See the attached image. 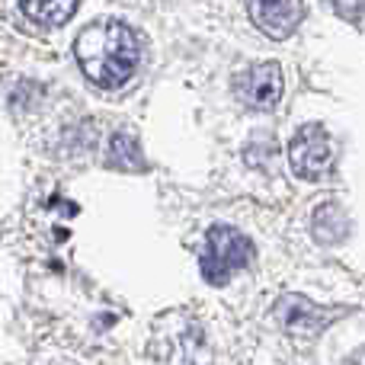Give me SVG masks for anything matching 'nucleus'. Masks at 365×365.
<instances>
[{
  "label": "nucleus",
  "mask_w": 365,
  "mask_h": 365,
  "mask_svg": "<svg viewBox=\"0 0 365 365\" xmlns=\"http://www.w3.org/2000/svg\"><path fill=\"white\" fill-rule=\"evenodd\" d=\"M330 4H334V10L340 13V16H346V19L359 16V0H330Z\"/></svg>",
  "instance_id": "obj_8"
},
{
  "label": "nucleus",
  "mask_w": 365,
  "mask_h": 365,
  "mask_svg": "<svg viewBox=\"0 0 365 365\" xmlns=\"http://www.w3.org/2000/svg\"><path fill=\"white\" fill-rule=\"evenodd\" d=\"M247 6H250L253 23L272 38L292 36L304 16L302 0H247Z\"/></svg>",
  "instance_id": "obj_5"
},
{
  "label": "nucleus",
  "mask_w": 365,
  "mask_h": 365,
  "mask_svg": "<svg viewBox=\"0 0 365 365\" xmlns=\"http://www.w3.org/2000/svg\"><path fill=\"white\" fill-rule=\"evenodd\" d=\"M334 158V148H330V135L324 125H304L295 132L289 145V160L292 170L304 180H317L324 177V170L330 167Z\"/></svg>",
  "instance_id": "obj_3"
},
{
  "label": "nucleus",
  "mask_w": 365,
  "mask_h": 365,
  "mask_svg": "<svg viewBox=\"0 0 365 365\" xmlns=\"http://www.w3.org/2000/svg\"><path fill=\"white\" fill-rule=\"evenodd\" d=\"M113 160H122L128 167H141V154H138V145H135L132 138H125V135H115L113 141Z\"/></svg>",
  "instance_id": "obj_7"
},
{
  "label": "nucleus",
  "mask_w": 365,
  "mask_h": 365,
  "mask_svg": "<svg viewBox=\"0 0 365 365\" xmlns=\"http://www.w3.org/2000/svg\"><path fill=\"white\" fill-rule=\"evenodd\" d=\"M74 58L90 83L103 90H119L132 81L141 58L138 36L119 19H96L77 36Z\"/></svg>",
  "instance_id": "obj_1"
},
{
  "label": "nucleus",
  "mask_w": 365,
  "mask_h": 365,
  "mask_svg": "<svg viewBox=\"0 0 365 365\" xmlns=\"http://www.w3.org/2000/svg\"><path fill=\"white\" fill-rule=\"evenodd\" d=\"M16 6L29 23L42 26V29H55L71 19V13L77 10V0H16Z\"/></svg>",
  "instance_id": "obj_6"
},
{
  "label": "nucleus",
  "mask_w": 365,
  "mask_h": 365,
  "mask_svg": "<svg viewBox=\"0 0 365 365\" xmlns=\"http://www.w3.org/2000/svg\"><path fill=\"white\" fill-rule=\"evenodd\" d=\"M234 93L240 96V103L253 109H269L279 103L282 96V71L279 64L263 61V64H253V68L240 71L234 77Z\"/></svg>",
  "instance_id": "obj_4"
},
{
  "label": "nucleus",
  "mask_w": 365,
  "mask_h": 365,
  "mask_svg": "<svg viewBox=\"0 0 365 365\" xmlns=\"http://www.w3.org/2000/svg\"><path fill=\"white\" fill-rule=\"evenodd\" d=\"M247 263H250V240L237 227L215 225L205 234V247L199 253V269L205 276V282H212V285L227 282Z\"/></svg>",
  "instance_id": "obj_2"
}]
</instances>
